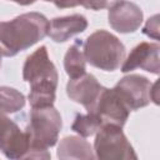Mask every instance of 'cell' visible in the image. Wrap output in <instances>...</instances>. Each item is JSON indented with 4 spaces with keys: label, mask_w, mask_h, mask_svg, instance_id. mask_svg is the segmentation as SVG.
I'll use <instances>...</instances> for the list:
<instances>
[{
    "label": "cell",
    "mask_w": 160,
    "mask_h": 160,
    "mask_svg": "<svg viewBox=\"0 0 160 160\" xmlns=\"http://www.w3.org/2000/svg\"><path fill=\"white\" fill-rule=\"evenodd\" d=\"M22 79L30 84L28 98L31 108L54 105L59 75L49 58L46 46H40L26 58L22 66Z\"/></svg>",
    "instance_id": "cell-1"
},
{
    "label": "cell",
    "mask_w": 160,
    "mask_h": 160,
    "mask_svg": "<svg viewBox=\"0 0 160 160\" xmlns=\"http://www.w3.org/2000/svg\"><path fill=\"white\" fill-rule=\"evenodd\" d=\"M49 20L40 12H25L10 21H0V52L11 58L42 40Z\"/></svg>",
    "instance_id": "cell-2"
},
{
    "label": "cell",
    "mask_w": 160,
    "mask_h": 160,
    "mask_svg": "<svg viewBox=\"0 0 160 160\" xmlns=\"http://www.w3.org/2000/svg\"><path fill=\"white\" fill-rule=\"evenodd\" d=\"M62 121L60 112L51 106L31 108L25 132L30 144L29 159H50L49 148L58 142Z\"/></svg>",
    "instance_id": "cell-3"
},
{
    "label": "cell",
    "mask_w": 160,
    "mask_h": 160,
    "mask_svg": "<svg viewBox=\"0 0 160 160\" xmlns=\"http://www.w3.org/2000/svg\"><path fill=\"white\" fill-rule=\"evenodd\" d=\"M85 60L104 71L119 69L125 59L124 44L111 32L98 30L89 35L82 45Z\"/></svg>",
    "instance_id": "cell-4"
},
{
    "label": "cell",
    "mask_w": 160,
    "mask_h": 160,
    "mask_svg": "<svg viewBox=\"0 0 160 160\" xmlns=\"http://www.w3.org/2000/svg\"><path fill=\"white\" fill-rule=\"evenodd\" d=\"M94 151L95 158L102 160L138 159V155L125 136L122 128L116 125H102L96 131Z\"/></svg>",
    "instance_id": "cell-5"
},
{
    "label": "cell",
    "mask_w": 160,
    "mask_h": 160,
    "mask_svg": "<svg viewBox=\"0 0 160 160\" xmlns=\"http://www.w3.org/2000/svg\"><path fill=\"white\" fill-rule=\"evenodd\" d=\"M0 150L11 160L29 159L30 144L25 130L8 118L0 114Z\"/></svg>",
    "instance_id": "cell-6"
},
{
    "label": "cell",
    "mask_w": 160,
    "mask_h": 160,
    "mask_svg": "<svg viewBox=\"0 0 160 160\" xmlns=\"http://www.w3.org/2000/svg\"><path fill=\"white\" fill-rule=\"evenodd\" d=\"M151 82L148 78L131 74L120 79L112 88L130 111H135L150 104Z\"/></svg>",
    "instance_id": "cell-7"
},
{
    "label": "cell",
    "mask_w": 160,
    "mask_h": 160,
    "mask_svg": "<svg viewBox=\"0 0 160 160\" xmlns=\"http://www.w3.org/2000/svg\"><path fill=\"white\" fill-rule=\"evenodd\" d=\"M90 114H94L102 125H116L122 128L129 119L130 110L119 98L114 89L104 88Z\"/></svg>",
    "instance_id": "cell-8"
},
{
    "label": "cell",
    "mask_w": 160,
    "mask_h": 160,
    "mask_svg": "<svg viewBox=\"0 0 160 160\" xmlns=\"http://www.w3.org/2000/svg\"><path fill=\"white\" fill-rule=\"evenodd\" d=\"M159 51L160 45L158 42H140L130 51L128 58L124 59L121 64V71L129 72L135 69H142L158 75L160 72Z\"/></svg>",
    "instance_id": "cell-9"
},
{
    "label": "cell",
    "mask_w": 160,
    "mask_h": 160,
    "mask_svg": "<svg viewBox=\"0 0 160 160\" xmlns=\"http://www.w3.org/2000/svg\"><path fill=\"white\" fill-rule=\"evenodd\" d=\"M104 86L96 80V78L86 72L78 79H70L66 84L68 96L72 101L81 104L88 112L92 110Z\"/></svg>",
    "instance_id": "cell-10"
},
{
    "label": "cell",
    "mask_w": 160,
    "mask_h": 160,
    "mask_svg": "<svg viewBox=\"0 0 160 160\" xmlns=\"http://www.w3.org/2000/svg\"><path fill=\"white\" fill-rule=\"evenodd\" d=\"M110 26L121 34H129L136 31L144 19L142 10L131 1H120L109 10Z\"/></svg>",
    "instance_id": "cell-11"
},
{
    "label": "cell",
    "mask_w": 160,
    "mask_h": 160,
    "mask_svg": "<svg viewBox=\"0 0 160 160\" xmlns=\"http://www.w3.org/2000/svg\"><path fill=\"white\" fill-rule=\"evenodd\" d=\"M88 28V20L84 15L74 14L68 16L54 18L49 22L48 35L55 42H65L71 36L85 31Z\"/></svg>",
    "instance_id": "cell-12"
},
{
    "label": "cell",
    "mask_w": 160,
    "mask_h": 160,
    "mask_svg": "<svg viewBox=\"0 0 160 160\" xmlns=\"http://www.w3.org/2000/svg\"><path fill=\"white\" fill-rule=\"evenodd\" d=\"M56 155L61 160H68V159L91 160L95 158L91 145L82 136H65L58 146Z\"/></svg>",
    "instance_id": "cell-13"
},
{
    "label": "cell",
    "mask_w": 160,
    "mask_h": 160,
    "mask_svg": "<svg viewBox=\"0 0 160 160\" xmlns=\"http://www.w3.org/2000/svg\"><path fill=\"white\" fill-rule=\"evenodd\" d=\"M84 42L79 39L75 40V42L68 49L65 58H64V69L65 72L70 79H78L82 76L86 72L85 69V56H84Z\"/></svg>",
    "instance_id": "cell-14"
},
{
    "label": "cell",
    "mask_w": 160,
    "mask_h": 160,
    "mask_svg": "<svg viewBox=\"0 0 160 160\" xmlns=\"http://www.w3.org/2000/svg\"><path fill=\"white\" fill-rule=\"evenodd\" d=\"M25 106V96L10 86H0V114H14Z\"/></svg>",
    "instance_id": "cell-15"
},
{
    "label": "cell",
    "mask_w": 160,
    "mask_h": 160,
    "mask_svg": "<svg viewBox=\"0 0 160 160\" xmlns=\"http://www.w3.org/2000/svg\"><path fill=\"white\" fill-rule=\"evenodd\" d=\"M101 128L100 121L94 114H76L74 122L71 125V130L78 132L82 138H88L94 135L99 129Z\"/></svg>",
    "instance_id": "cell-16"
},
{
    "label": "cell",
    "mask_w": 160,
    "mask_h": 160,
    "mask_svg": "<svg viewBox=\"0 0 160 160\" xmlns=\"http://www.w3.org/2000/svg\"><path fill=\"white\" fill-rule=\"evenodd\" d=\"M122 0H81V5L90 10H101V9H110L115 4Z\"/></svg>",
    "instance_id": "cell-17"
},
{
    "label": "cell",
    "mask_w": 160,
    "mask_h": 160,
    "mask_svg": "<svg viewBox=\"0 0 160 160\" xmlns=\"http://www.w3.org/2000/svg\"><path fill=\"white\" fill-rule=\"evenodd\" d=\"M142 34L155 40H159V15H154L146 21L145 26L142 28Z\"/></svg>",
    "instance_id": "cell-18"
},
{
    "label": "cell",
    "mask_w": 160,
    "mask_h": 160,
    "mask_svg": "<svg viewBox=\"0 0 160 160\" xmlns=\"http://www.w3.org/2000/svg\"><path fill=\"white\" fill-rule=\"evenodd\" d=\"M48 2H52L58 9H68L81 5V0H44Z\"/></svg>",
    "instance_id": "cell-19"
},
{
    "label": "cell",
    "mask_w": 160,
    "mask_h": 160,
    "mask_svg": "<svg viewBox=\"0 0 160 160\" xmlns=\"http://www.w3.org/2000/svg\"><path fill=\"white\" fill-rule=\"evenodd\" d=\"M10 1H14L19 5H30V4H34L36 0H10Z\"/></svg>",
    "instance_id": "cell-20"
},
{
    "label": "cell",
    "mask_w": 160,
    "mask_h": 160,
    "mask_svg": "<svg viewBox=\"0 0 160 160\" xmlns=\"http://www.w3.org/2000/svg\"><path fill=\"white\" fill-rule=\"evenodd\" d=\"M1 56H2V55H1V52H0V68H1Z\"/></svg>",
    "instance_id": "cell-21"
}]
</instances>
